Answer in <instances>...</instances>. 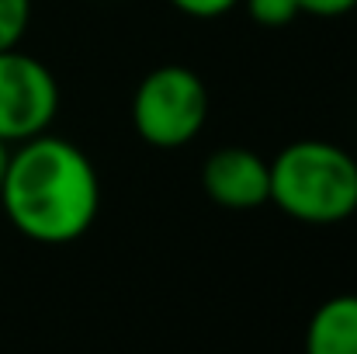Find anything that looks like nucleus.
I'll use <instances>...</instances> for the list:
<instances>
[{
    "label": "nucleus",
    "mask_w": 357,
    "mask_h": 354,
    "mask_svg": "<svg viewBox=\"0 0 357 354\" xmlns=\"http://www.w3.org/2000/svg\"><path fill=\"white\" fill-rule=\"evenodd\" d=\"M271 202L295 223L337 226L357 212V160L337 142L295 139L271 163Z\"/></svg>",
    "instance_id": "2"
},
{
    "label": "nucleus",
    "mask_w": 357,
    "mask_h": 354,
    "mask_svg": "<svg viewBox=\"0 0 357 354\" xmlns=\"http://www.w3.org/2000/svg\"><path fill=\"white\" fill-rule=\"evenodd\" d=\"M202 191L222 209H260L271 202V167L246 146H222L202 167Z\"/></svg>",
    "instance_id": "5"
},
{
    "label": "nucleus",
    "mask_w": 357,
    "mask_h": 354,
    "mask_svg": "<svg viewBox=\"0 0 357 354\" xmlns=\"http://www.w3.org/2000/svg\"><path fill=\"white\" fill-rule=\"evenodd\" d=\"M59 115V84L52 70L21 52H0V139L17 146L49 132Z\"/></svg>",
    "instance_id": "4"
},
{
    "label": "nucleus",
    "mask_w": 357,
    "mask_h": 354,
    "mask_svg": "<svg viewBox=\"0 0 357 354\" xmlns=\"http://www.w3.org/2000/svg\"><path fill=\"white\" fill-rule=\"evenodd\" d=\"M354 7L357 0H298V10L312 14V17H344Z\"/></svg>",
    "instance_id": "10"
},
{
    "label": "nucleus",
    "mask_w": 357,
    "mask_h": 354,
    "mask_svg": "<svg viewBox=\"0 0 357 354\" xmlns=\"http://www.w3.org/2000/svg\"><path fill=\"white\" fill-rule=\"evenodd\" d=\"M246 3V14L253 17V24L260 28H288L302 10H298V0H243Z\"/></svg>",
    "instance_id": "8"
},
{
    "label": "nucleus",
    "mask_w": 357,
    "mask_h": 354,
    "mask_svg": "<svg viewBox=\"0 0 357 354\" xmlns=\"http://www.w3.org/2000/svg\"><path fill=\"white\" fill-rule=\"evenodd\" d=\"M31 24V0H0V52L17 49Z\"/></svg>",
    "instance_id": "7"
},
{
    "label": "nucleus",
    "mask_w": 357,
    "mask_h": 354,
    "mask_svg": "<svg viewBox=\"0 0 357 354\" xmlns=\"http://www.w3.org/2000/svg\"><path fill=\"white\" fill-rule=\"evenodd\" d=\"M208 87L205 80L177 63L149 70L132 94V125L146 146L181 149L195 142L208 121Z\"/></svg>",
    "instance_id": "3"
},
{
    "label": "nucleus",
    "mask_w": 357,
    "mask_h": 354,
    "mask_svg": "<svg viewBox=\"0 0 357 354\" xmlns=\"http://www.w3.org/2000/svg\"><path fill=\"white\" fill-rule=\"evenodd\" d=\"M0 205L21 236L63 246L94 226L101 212V177L80 146L42 132L10 149Z\"/></svg>",
    "instance_id": "1"
},
{
    "label": "nucleus",
    "mask_w": 357,
    "mask_h": 354,
    "mask_svg": "<svg viewBox=\"0 0 357 354\" xmlns=\"http://www.w3.org/2000/svg\"><path fill=\"white\" fill-rule=\"evenodd\" d=\"M181 14H188V17H202V21H208V17H222V14H229L236 3L243 0H170Z\"/></svg>",
    "instance_id": "9"
},
{
    "label": "nucleus",
    "mask_w": 357,
    "mask_h": 354,
    "mask_svg": "<svg viewBox=\"0 0 357 354\" xmlns=\"http://www.w3.org/2000/svg\"><path fill=\"white\" fill-rule=\"evenodd\" d=\"M305 354H357V295H333L312 313Z\"/></svg>",
    "instance_id": "6"
},
{
    "label": "nucleus",
    "mask_w": 357,
    "mask_h": 354,
    "mask_svg": "<svg viewBox=\"0 0 357 354\" xmlns=\"http://www.w3.org/2000/svg\"><path fill=\"white\" fill-rule=\"evenodd\" d=\"M10 149H14V146L0 139V184H3V174H7V163H10Z\"/></svg>",
    "instance_id": "11"
}]
</instances>
